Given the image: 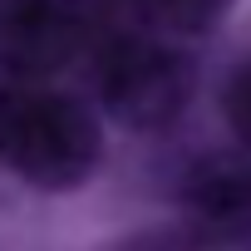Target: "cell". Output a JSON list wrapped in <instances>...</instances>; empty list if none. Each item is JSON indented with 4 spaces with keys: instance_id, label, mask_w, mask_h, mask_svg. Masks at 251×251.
Masks as SVG:
<instances>
[{
    "instance_id": "5",
    "label": "cell",
    "mask_w": 251,
    "mask_h": 251,
    "mask_svg": "<svg viewBox=\"0 0 251 251\" xmlns=\"http://www.w3.org/2000/svg\"><path fill=\"white\" fill-rule=\"evenodd\" d=\"M128 5L168 35H207L222 25L231 0H128Z\"/></svg>"
},
{
    "instance_id": "6",
    "label": "cell",
    "mask_w": 251,
    "mask_h": 251,
    "mask_svg": "<svg viewBox=\"0 0 251 251\" xmlns=\"http://www.w3.org/2000/svg\"><path fill=\"white\" fill-rule=\"evenodd\" d=\"M113 251H212V241H202L187 222H158V226L123 236Z\"/></svg>"
},
{
    "instance_id": "3",
    "label": "cell",
    "mask_w": 251,
    "mask_h": 251,
    "mask_svg": "<svg viewBox=\"0 0 251 251\" xmlns=\"http://www.w3.org/2000/svg\"><path fill=\"white\" fill-rule=\"evenodd\" d=\"M84 40L79 0H0V69L15 79L54 74Z\"/></svg>"
},
{
    "instance_id": "2",
    "label": "cell",
    "mask_w": 251,
    "mask_h": 251,
    "mask_svg": "<svg viewBox=\"0 0 251 251\" xmlns=\"http://www.w3.org/2000/svg\"><path fill=\"white\" fill-rule=\"evenodd\" d=\"M99 99L123 128H168L192 99V64L153 35L113 30L99 40Z\"/></svg>"
},
{
    "instance_id": "9",
    "label": "cell",
    "mask_w": 251,
    "mask_h": 251,
    "mask_svg": "<svg viewBox=\"0 0 251 251\" xmlns=\"http://www.w3.org/2000/svg\"><path fill=\"white\" fill-rule=\"evenodd\" d=\"M246 246H251V241H246Z\"/></svg>"
},
{
    "instance_id": "8",
    "label": "cell",
    "mask_w": 251,
    "mask_h": 251,
    "mask_svg": "<svg viewBox=\"0 0 251 251\" xmlns=\"http://www.w3.org/2000/svg\"><path fill=\"white\" fill-rule=\"evenodd\" d=\"M0 108H5V89H0Z\"/></svg>"
},
{
    "instance_id": "7",
    "label": "cell",
    "mask_w": 251,
    "mask_h": 251,
    "mask_svg": "<svg viewBox=\"0 0 251 251\" xmlns=\"http://www.w3.org/2000/svg\"><path fill=\"white\" fill-rule=\"evenodd\" d=\"M222 113H226V123H231V133L251 148V59H241V64L231 69V79H226V89H222Z\"/></svg>"
},
{
    "instance_id": "4",
    "label": "cell",
    "mask_w": 251,
    "mask_h": 251,
    "mask_svg": "<svg viewBox=\"0 0 251 251\" xmlns=\"http://www.w3.org/2000/svg\"><path fill=\"white\" fill-rule=\"evenodd\" d=\"M182 207H187V226L202 241L246 246L251 241V158L246 153L197 158L182 177Z\"/></svg>"
},
{
    "instance_id": "1",
    "label": "cell",
    "mask_w": 251,
    "mask_h": 251,
    "mask_svg": "<svg viewBox=\"0 0 251 251\" xmlns=\"http://www.w3.org/2000/svg\"><path fill=\"white\" fill-rule=\"evenodd\" d=\"M103 158L99 118L50 89H5L0 108V163L15 168L30 187L64 192L79 187Z\"/></svg>"
}]
</instances>
